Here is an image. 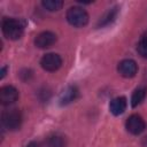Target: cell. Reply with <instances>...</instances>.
I'll use <instances>...</instances> for the list:
<instances>
[{"mask_svg": "<svg viewBox=\"0 0 147 147\" xmlns=\"http://www.w3.org/2000/svg\"><path fill=\"white\" fill-rule=\"evenodd\" d=\"M3 36L10 40H17L23 36L24 26L21 21L16 18H5L2 22Z\"/></svg>", "mask_w": 147, "mask_h": 147, "instance_id": "cell-1", "label": "cell"}, {"mask_svg": "<svg viewBox=\"0 0 147 147\" xmlns=\"http://www.w3.org/2000/svg\"><path fill=\"white\" fill-rule=\"evenodd\" d=\"M67 21L77 28H83L88 23V14L82 7H70L67 11Z\"/></svg>", "mask_w": 147, "mask_h": 147, "instance_id": "cell-2", "label": "cell"}, {"mask_svg": "<svg viewBox=\"0 0 147 147\" xmlns=\"http://www.w3.org/2000/svg\"><path fill=\"white\" fill-rule=\"evenodd\" d=\"M1 122L6 129H8L10 131L17 130V129H20V126L22 124V114L18 109L6 110L1 115Z\"/></svg>", "mask_w": 147, "mask_h": 147, "instance_id": "cell-3", "label": "cell"}, {"mask_svg": "<svg viewBox=\"0 0 147 147\" xmlns=\"http://www.w3.org/2000/svg\"><path fill=\"white\" fill-rule=\"evenodd\" d=\"M62 64V59L59 54L48 53L44 55L40 60V65L46 71H56Z\"/></svg>", "mask_w": 147, "mask_h": 147, "instance_id": "cell-4", "label": "cell"}, {"mask_svg": "<svg viewBox=\"0 0 147 147\" xmlns=\"http://www.w3.org/2000/svg\"><path fill=\"white\" fill-rule=\"evenodd\" d=\"M125 126H126V130L131 134H140L145 130L146 124H145V121L142 119L141 116L134 114V115H131L127 118Z\"/></svg>", "mask_w": 147, "mask_h": 147, "instance_id": "cell-5", "label": "cell"}, {"mask_svg": "<svg viewBox=\"0 0 147 147\" xmlns=\"http://www.w3.org/2000/svg\"><path fill=\"white\" fill-rule=\"evenodd\" d=\"M18 99V91L11 86L7 85L0 88V102L3 106H9Z\"/></svg>", "mask_w": 147, "mask_h": 147, "instance_id": "cell-6", "label": "cell"}, {"mask_svg": "<svg viewBox=\"0 0 147 147\" xmlns=\"http://www.w3.org/2000/svg\"><path fill=\"white\" fill-rule=\"evenodd\" d=\"M118 72L125 77V78H132L136 76L137 71H138V65L136 63V61L131 60V59H126L123 60L118 63Z\"/></svg>", "mask_w": 147, "mask_h": 147, "instance_id": "cell-7", "label": "cell"}, {"mask_svg": "<svg viewBox=\"0 0 147 147\" xmlns=\"http://www.w3.org/2000/svg\"><path fill=\"white\" fill-rule=\"evenodd\" d=\"M55 42H56V34L51 31H44L39 33L34 39V44L39 48H48Z\"/></svg>", "mask_w": 147, "mask_h": 147, "instance_id": "cell-8", "label": "cell"}, {"mask_svg": "<svg viewBox=\"0 0 147 147\" xmlns=\"http://www.w3.org/2000/svg\"><path fill=\"white\" fill-rule=\"evenodd\" d=\"M78 88L74 85H69L68 87H65L63 90V92L61 93L60 98H59V101H60V105L64 106V105H69L71 103L72 101H75L77 98H78Z\"/></svg>", "mask_w": 147, "mask_h": 147, "instance_id": "cell-9", "label": "cell"}, {"mask_svg": "<svg viewBox=\"0 0 147 147\" xmlns=\"http://www.w3.org/2000/svg\"><path fill=\"white\" fill-rule=\"evenodd\" d=\"M126 99L124 96H117L115 99H113L109 103V110L113 115L117 116V115H121L125 111L126 109Z\"/></svg>", "mask_w": 147, "mask_h": 147, "instance_id": "cell-10", "label": "cell"}, {"mask_svg": "<svg viewBox=\"0 0 147 147\" xmlns=\"http://www.w3.org/2000/svg\"><path fill=\"white\" fill-rule=\"evenodd\" d=\"M117 14H118V7H117V6H115V7H113V8H109V9L103 14V16L99 20V22H98V28H103V26L109 25L110 23H113V22L115 21V18H116Z\"/></svg>", "mask_w": 147, "mask_h": 147, "instance_id": "cell-11", "label": "cell"}, {"mask_svg": "<svg viewBox=\"0 0 147 147\" xmlns=\"http://www.w3.org/2000/svg\"><path fill=\"white\" fill-rule=\"evenodd\" d=\"M146 95H147V88H146L145 86L138 87V88L133 92L132 98H131V105H132V107H137L138 105H140V103L145 100Z\"/></svg>", "mask_w": 147, "mask_h": 147, "instance_id": "cell-12", "label": "cell"}, {"mask_svg": "<svg viewBox=\"0 0 147 147\" xmlns=\"http://www.w3.org/2000/svg\"><path fill=\"white\" fill-rule=\"evenodd\" d=\"M41 3L44 6V8L49 11L60 10L63 6V1H61V0H44Z\"/></svg>", "mask_w": 147, "mask_h": 147, "instance_id": "cell-13", "label": "cell"}, {"mask_svg": "<svg viewBox=\"0 0 147 147\" xmlns=\"http://www.w3.org/2000/svg\"><path fill=\"white\" fill-rule=\"evenodd\" d=\"M137 51L140 56L147 59V36H144L140 39V41L138 42V46H137Z\"/></svg>", "mask_w": 147, "mask_h": 147, "instance_id": "cell-14", "label": "cell"}, {"mask_svg": "<svg viewBox=\"0 0 147 147\" xmlns=\"http://www.w3.org/2000/svg\"><path fill=\"white\" fill-rule=\"evenodd\" d=\"M48 145H49V147H62L63 146V138L57 137V136L51 137L48 140Z\"/></svg>", "mask_w": 147, "mask_h": 147, "instance_id": "cell-15", "label": "cell"}, {"mask_svg": "<svg viewBox=\"0 0 147 147\" xmlns=\"http://www.w3.org/2000/svg\"><path fill=\"white\" fill-rule=\"evenodd\" d=\"M6 71H7V67H3V68H1V75H0V78H1V79L5 77V75H6Z\"/></svg>", "mask_w": 147, "mask_h": 147, "instance_id": "cell-16", "label": "cell"}, {"mask_svg": "<svg viewBox=\"0 0 147 147\" xmlns=\"http://www.w3.org/2000/svg\"><path fill=\"white\" fill-rule=\"evenodd\" d=\"M26 147H39V144L38 142H34V141H32V142H30Z\"/></svg>", "mask_w": 147, "mask_h": 147, "instance_id": "cell-17", "label": "cell"}]
</instances>
